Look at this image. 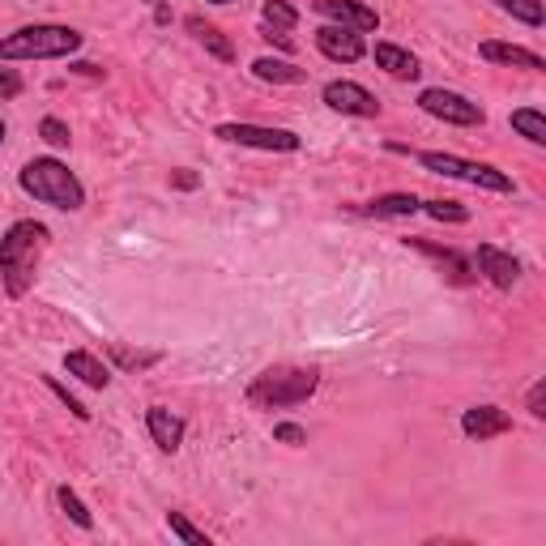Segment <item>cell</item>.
<instances>
[{
  "instance_id": "6da1fadb",
  "label": "cell",
  "mask_w": 546,
  "mask_h": 546,
  "mask_svg": "<svg viewBox=\"0 0 546 546\" xmlns=\"http://www.w3.org/2000/svg\"><path fill=\"white\" fill-rule=\"evenodd\" d=\"M47 248V227L35 218H22L0 235V282H5L9 299H22L35 286L39 256Z\"/></svg>"
},
{
  "instance_id": "7a4b0ae2",
  "label": "cell",
  "mask_w": 546,
  "mask_h": 546,
  "mask_svg": "<svg viewBox=\"0 0 546 546\" xmlns=\"http://www.w3.org/2000/svg\"><path fill=\"white\" fill-rule=\"evenodd\" d=\"M18 184H22L26 197H35L39 205H52V210H64V214H77L86 205L82 180L52 154L30 158V163L18 171Z\"/></svg>"
},
{
  "instance_id": "3957f363",
  "label": "cell",
  "mask_w": 546,
  "mask_h": 546,
  "mask_svg": "<svg viewBox=\"0 0 546 546\" xmlns=\"http://www.w3.org/2000/svg\"><path fill=\"white\" fill-rule=\"evenodd\" d=\"M316 389H320L316 367H265L261 376H252L244 397L252 410H291L303 406Z\"/></svg>"
},
{
  "instance_id": "277c9868",
  "label": "cell",
  "mask_w": 546,
  "mask_h": 546,
  "mask_svg": "<svg viewBox=\"0 0 546 546\" xmlns=\"http://www.w3.org/2000/svg\"><path fill=\"white\" fill-rule=\"evenodd\" d=\"M82 43H86L82 30L35 22V26H18L13 35L0 39V60H64L82 52Z\"/></svg>"
},
{
  "instance_id": "5b68a950",
  "label": "cell",
  "mask_w": 546,
  "mask_h": 546,
  "mask_svg": "<svg viewBox=\"0 0 546 546\" xmlns=\"http://www.w3.org/2000/svg\"><path fill=\"white\" fill-rule=\"evenodd\" d=\"M419 167H427L431 175H444V180H461L487 192H512V175L491 167V163H474V158H457V154H440V150H419Z\"/></svg>"
},
{
  "instance_id": "8992f818",
  "label": "cell",
  "mask_w": 546,
  "mask_h": 546,
  "mask_svg": "<svg viewBox=\"0 0 546 546\" xmlns=\"http://www.w3.org/2000/svg\"><path fill=\"white\" fill-rule=\"evenodd\" d=\"M218 141L227 146H248V150H265V154H295L303 146V137L291 128H269V124H244V120H227L214 128Z\"/></svg>"
},
{
  "instance_id": "52a82bcc",
  "label": "cell",
  "mask_w": 546,
  "mask_h": 546,
  "mask_svg": "<svg viewBox=\"0 0 546 546\" xmlns=\"http://www.w3.org/2000/svg\"><path fill=\"white\" fill-rule=\"evenodd\" d=\"M419 107L427 116H436L444 124H457V128H483L487 124V111L478 107L474 99H465L457 90H444V86H431L419 94Z\"/></svg>"
},
{
  "instance_id": "ba28073f",
  "label": "cell",
  "mask_w": 546,
  "mask_h": 546,
  "mask_svg": "<svg viewBox=\"0 0 546 546\" xmlns=\"http://www.w3.org/2000/svg\"><path fill=\"white\" fill-rule=\"evenodd\" d=\"M320 99H325V107L337 111V116H359V120L380 116V99L359 82H329L320 90Z\"/></svg>"
},
{
  "instance_id": "9c48e42d",
  "label": "cell",
  "mask_w": 546,
  "mask_h": 546,
  "mask_svg": "<svg viewBox=\"0 0 546 546\" xmlns=\"http://www.w3.org/2000/svg\"><path fill=\"white\" fill-rule=\"evenodd\" d=\"M312 43H316L320 56H325V60H337V64H355V60L367 56V43H363L359 30H346V26H333V22L316 26Z\"/></svg>"
},
{
  "instance_id": "30bf717a",
  "label": "cell",
  "mask_w": 546,
  "mask_h": 546,
  "mask_svg": "<svg viewBox=\"0 0 546 546\" xmlns=\"http://www.w3.org/2000/svg\"><path fill=\"white\" fill-rule=\"evenodd\" d=\"M312 9L325 22L346 26V30H359V35H372V30H380V13L372 5H363V0H312Z\"/></svg>"
},
{
  "instance_id": "8fae6325",
  "label": "cell",
  "mask_w": 546,
  "mask_h": 546,
  "mask_svg": "<svg viewBox=\"0 0 546 546\" xmlns=\"http://www.w3.org/2000/svg\"><path fill=\"white\" fill-rule=\"evenodd\" d=\"M474 265H478V273H483V278L495 286V291H512V286L521 282V261H517L512 252L495 248V244H478Z\"/></svg>"
},
{
  "instance_id": "7c38bea8",
  "label": "cell",
  "mask_w": 546,
  "mask_h": 546,
  "mask_svg": "<svg viewBox=\"0 0 546 546\" xmlns=\"http://www.w3.org/2000/svg\"><path fill=\"white\" fill-rule=\"evenodd\" d=\"M512 431V414L500 406H470L461 414V436L465 440H495V436H508Z\"/></svg>"
},
{
  "instance_id": "4fadbf2b",
  "label": "cell",
  "mask_w": 546,
  "mask_h": 546,
  "mask_svg": "<svg viewBox=\"0 0 546 546\" xmlns=\"http://www.w3.org/2000/svg\"><path fill=\"white\" fill-rule=\"evenodd\" d=\"M478 56L491 60V64H504V69H525V73H542L546 60L538 52H529L521 43H500V39H487L478 43Z\"/></svg>"
},
{
  "instance_id": "5bb4252c",
  "label": "cell",
  "mask_w": 546,
  "mask_h": 546,
  "mask_svg": "<svg viewBox=\"0 0 546 546\" xmlns=\"http://www.w3.org/2000/svg\"><path fill=\"white\" fill-rule=\"evenodd\" d=\"M146 427H150V440L163 448V453H175V448L184 444V431H188V423L175 410H167V406H150L146 410Z\"/></svg>"
},
{
  "instance_id": "9a60e30c",
  "label": "cell",
  "mask_w": 546,
  "mask_h": 546,
  "mask_svg": "<svg viewBox=\"0 0 546 546\" xmlns=\"http://www.w3.org/2000/svg\"><path fill=\"white\" fill-rule=\"evenodd\" d=\"M376 69H384L389 77H397V82H414V77L423 73V64L414 52H406V47H397V43H376Z\"/></svg>"
},
{
  "instance_id": "2e32d148",
  "label": "cell",
  "mask_w": 546,
  "mask_h": 546,
  "mask_svg": "<svg viewBox=\"0 0 546 546\" xmlns=\"http://www.w3.org/2000/svg\"><path fill=\"white\" fill-rule=\"evenodd\" d=\"M406 244L419 248L423 256H431V261H436L440 269H448V282H453V286H470V282H474L470 261H465V256H457L453 248H436V244H427V239H406Z\"/></svg>"
},
{
  "instance_id": "e0dca14e",
  "label": "cell",
  "mask_w": 546,
  "mask_h": 546,
  "mask_svg": "<svg viewBox=\"0 0 546 546\" xmlns=\"http://www.w3.org/2000/svg\"><path fill=\"white\" fill-rule=\"evenodd\" d=\"M64 372L77 376L82 384H90V389H107L111 384L107 363L99 355H90V350H69V355H64Z\"/></svg>"
},
{
  "instance_id": "ac0fdd59",
  "label": "cell",
  "mask_w": 546,
  "mask_h": 546,
  "mask_svg": "<svg viewBox=\"0 0 546 546\" xmlns=\"http://www.w3.org/2000/svg\"><path fill=\"white\" fill-rule=\"evenodd\" d=\"M252 77H261V82H273V86H299V82H308V69H299L295 60L256 56V60H252Z\"/></svg>"
},
{
  "instance_id": "d6986e66",
  "label": "cell",
  "mask_w": 546,
  "mask_h": 546,
  "mask_svg": "<svg viewBox=\"0 0 546 546\" xmlns=\"http://www.w3.org/2000/svg\"><path fill=\"white\" fill-rule=\"evenodd\" d=\"M184 26L192 30V39H197L201 47H205V52H210L214 60H222V64H231L235 60V47H231V39L227 35H222V30L218 26H210V22H201L197 18V13H192V18H184Z\"/></svg>"
},
{
  "instance_id": "ffe728a7",
  "label": "cell",
  "mask_w": 546,
  "mask_h": 546,
  "mask_svg": "<svg viewBox=\"0 0 546 546\" xmlns=\"http://www.w3.org/2000/svg\"><path fill=\"white\" fill-rule=\"evenodd\" d=\"M419 205L423 201L414 192H384V197L363 205V214L367 218H410V214H419Z\"/></svg>"
},
{
  "instance_id": "44dd1931",
  "label": "cell",
  "mask_w": 546,
  "mask_h": 546,
  "mask_svg": "<svg viewBox=\"0 0 546 546\" xmlns=\"http://www.w3.org/2000/svg\"><path fill=\"white\" fill-rule=\"evenodd\" d=\"M512 133H521L534 146H546V116L538 107H517L512 111Z\"/></svg>"
},
{
  "instance_id": "7402d4cb",
  "label": "cell",
  "mask_w": 546,
  "mask_h": 546,
  "mask_svg": "<svg viewBox=\"0 0 546 546\" xmlns=\"http://www.w3.org/2000/svg\"><path fill=\"white\" fill-rule=\"evenodd\" d=\"M56 504H60V512H64V517H69L77 529H94L90 508L82 504V495H77L69 483H60V487H56Z\"/></svg>"
},
{
  "instance_id": "603a6c76",
  "label": "cell",
  "mask_w": 546,
  "mask_h": 546,
  "mask_svg": "<svg viewBox=\"0 0 546 546\" xmlns=\"http://www.w3.org/2000/svg\"><path fill=\"white\" fill-rule=\"evenodd\" d=\"M261 26L269 30H295L299 26V9L295 5H286V0H265V9H261Z\"/></svg>"
},
{
  "instance_id": "cb8c5ba5",
  "label": "cell",
  "mask_w": 546,
  "mask_h": 546,
  "mask_svg": "<svg viewBox=\"0 0 546 546\" xmlns=\"http://www.w3.org/2000/svg\"><path fill=\"white\" fill-rule=\"evenodd\" d=\"M508 18H517V22H525V26H542L546 22V9H542V0H495Z\"/></svg>"
},
{
  "instance_id": "d4e9b609",
  "label": "cell",
  "mask_w": 546,
  "mask_h": 546,
  "mask_svg": "<svg viewBox=\"0 0 546 546\" xmlns=\"http://www.w3.org/2000/svg\"><path fill=\"white\" fill-rule=\"evenodd\" d=\"M111 359H116L124 372H146V367H154L158 359V350H128V346H111Z\"/></svg>"
},
{
  "instance_id": "484cf974",
  "label": "cell",
  "mask_w": 546,
  "mask_h": 546,
  "mask_svg": "<svg viewBox=\"0 0 546 546\" xmlns=\"http://www.w3.org/2000/svg\"><path fill=\"white\" fill-rule=\"evenodd\" d=\"M167 529H171V534L180 538L184 546H210V534L192 525V521L184 517V512H167Z\"/></svg>"
},
{
  "instance_id": "4316f807",
  "label": "cell",
  "mask_w": 546,
  "mask_h": 546,
  "mask_svg": "<svg viewBox=\"0 0 546 546\" xmlns=\"http://www.w3.org/2000/svg\"><path fill=\"white\" fill-rule=\"evenodd\" d=\"M419 210H423L427 218H436V222H470V210H465V205H457V201H423Z\"/></svg>"
},
{
  "instance_id": "83f0119b",
  "label": "cell",
  "mask_w": 546,
  "mask_h": 546,
  "mask_svg": "<svg viewBox=\"0 0 546 546\" xmlns=\"http://www.w3.org/2000/svg\"><path fill=\"white\" fill-rule=\"evenodd\" d=\"M39 137L47 141V146H52V150H64V146H69V124H64L60 116H43L39 120Z\"/></svg>"
},
{
  "instance_id": "f1b7e54d",
  "label": "cell",
  "mask_w": 546,
  "mask_h": 546,
  "mask_svg": "<svg viewBox=\"0 0 546 546\" xmlns=\"http://www.w3.org/2000/svg\"><path fill=\"white\" fill-rule=\"evenodd\" d=\"M43 384H47V389H52V393H56V397L64 401V410H69V414H73V419H82V423H90V410H86V406H82V401H77V397H73L69 389H64V384H60L56 376H43Z\"/></svg>"
},
{
  "instance_id": "f546056e",
  "label": "cell",
  "mask_w": 546,
  "mask_h": 546,
  "mask_svg": "<svg viewBox=\"0 0 546 546\" xmlns=\"http://www.w3.org/2000/svg\"><path fill=\"white\" fill-rule=\"evenodd\" d=\"M273 440L299 448V444H308V431H303L299 423H278V427H273Z\"/></svg>"
},
{
  "instance_id": "4dcf8cb0",
  "label": "cell",
  "mask_w": 546,
  "mask_h": 546,
  "mask_svg": "<svg viewBox=\"0 0 546 546\" xmlns=\"http://www.w3.org/2000/svg\"><path fill=\"white\" fill-rule=\"evenodd\" d=\"M525 410H529V414H534V419H546V380H534V384H529Z\"/></svg>"
},
{
  "instance_id": "1f68e13d",
  "label": "cell",
  "mask_w": 546,
  "mask_h": 546,
  "mask_svg": "<svg viewBox=\"0 0 546 546\" xmlns=\"http://www.w3.org/2000/svg\"><path fill=\"white\" fill-rule=\"evenodd\" d=\"M26 86H22V77L13 73V69H0V99H18Z\"/></svg>"
},
{
  "instance_id": "d6a6232c",
  "label": "cell",
  "mask_w": 546,
  "mask_h": 546,
  "mask_svg": "<svg viewBox=\"0 0 546 546\" xmlns=\"http://www.w3.org/2000/svg\"><path fill=\"white\" fill-rule=\"evenodd\" d=\"M171 184H175V188H184V192H188V188H197L201 180H197V175H192V171H171Z\"/></svg>"
},
{
  "instance_id": "836d02e7",
  "label": "cell",
  "mask_w": 546,
  "mask_h": 546,
  "mask_svg": "<svg viewBox=\"0 0 546 546\" xmlns=\"http://www.w3.org/2000/svg\"><path fill=\"white\" fill-rule=\"evenodd\" d=\"M73 73H82V77H103V69L99 64H86V60H77V64H69Z\"/></svg>"
},
{
  "instance_id": "e575fe53",
  "label": "cell",
  "mask_w": 546,
  "mask_h": 546,
  "mask_svg": "<svg viewBox=\"0 0 546 546\" xmlns=\"http://www.w3.org/2000/svg\"><path fill=\"white\" fill-rule=\"evenodd\" d=\"M154 22H158V26H167V22H171V9L163 5V0H158V5H154Z\"/></svg>"
},
{
  "instance_id": "d590c367",
  "label": "cell",
  "mask_w": 546,
  "mask_h": 546,
  "mask_svg": "<svg viewBox=\"0 0 546 546\" xmlns=\"http://www.w3.org/2000/svg\"><path fill=\"white\" fill-rule=\"evenodd\" d=\"M205 5H235V0H205Z\"/></svg>"
},
{
  "instance_id": "8d00e7d4",
  "label": "cell",
  "mask_w": 546,
  "mask_h": 546,
  "mask_svg": "<svg viewBox=\"0 0 546 546\" xmlns=\"http://www.w3.org/2000/svg\"><path fill=\"white\" fill-rule=\"evenodd\" d=\"M0 146H5V120H0Z\"/></svg>"
},
{
  "instance_id": "74e56055",
  "label": "cell",
  "mask_w": 546,
  "mask_h": 546,
  "mask_svg": "<svg viewBox=\"0 0 546 546\" xmlns=\"http://www.w3.org/2000/svg\"><path fill=\"white\" fill-rule=\"evenodd\" d=\"M150 5H158V0H150Z\"/></svg>"
}]
</instances>
